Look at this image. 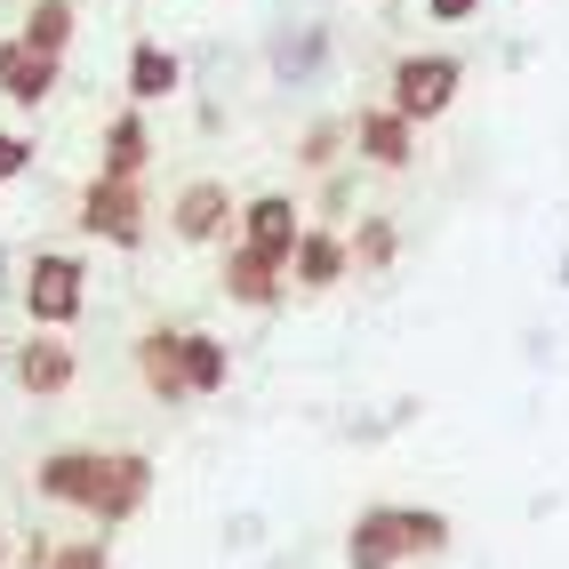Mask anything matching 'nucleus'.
I'll return each instance as SVG.
<instances>
[{
	"instance_id": "f257e3e1",
	"label": "nucleus",
	"mask_w": 569,
	"mask_h": 569,
	"mask_svg": "<svg viewBox=\"0 0 569 569\" xmlns=\"http://www.w3.org/2000/svg\"><path fill=\"white\" fill-rule=\"evenodd\" d=\"M32 489H41L49 506H72L97 529H112V521L144 513V498H153V458H144V449H49V458L32 466Z\"/></svg>"
},
{
	"instance_id": "f03ea898",
	"label": "nucleus",
	"mask_w": 569,
	"mask_h": 569,
	"mask_svg": "<svg viewBox=\"0 0 569 569\" xmlns=\"http://www.w3.org/2000/svg\"><path fill=\"white\" fill-rule=\"evenodd\" d=\"M458 89H466V64L449 57V49H417V57H401V64L386 72V104L401 112L409 129L441 121V112L458 104Z\"/></svg>"
},
{
	"instance_id": "7ed1b4c3",
	"label": "nucleus",
	"mask_w": 569,
	"mask_h": 569,
	"mask_svg": "<svg viewBox=\"0 0 569 569\" xmlns=\"http://www.w3.org/2000/svg\"><path fill=\"white\" fill-rule=\"evenodd\" d=\"M89 264L72 257V249H32V264H24V313H32V329H72L81 321V306H89Z\"/></svg>"
},
{
	"instance_id": "20e7f679",
	"label": "nucleus",
	"mask_w": 569,
	"mask_h": 569,
	"mask_svg": "<svg viewBox=\"0 0 569 569\" xmlns=\"http://www.w3.org/2000/svg\"><path fill=\"white\" fill-rule=\"evenodd\" d=\"M153 209H144V184H112V177H89L81 184V233H97V241H112V249H144V233H153V224H144Z\"/></svg>"
},
{
	"instance_id": "39448f33",
	"label": "nucleus",
	"mask_w": 569,
	"mask_h": 569,
	"mask_svg": "<svg viewBox=\"0 0 569 569\" xmlns=\"http://www.w3.org/2000/svg\"><path fill=\"white\" fill-rule=\"evenodd\" d=\"M169 224H177V241L217 249V241L241 224V201H233V184H224V177H184L177 201H169Z\"/></svg>"
},
{
	"instance_id": "423d86ee",
	"label": "nucleus",
	"mask_w": 569,
	"mask_h": 569,
	"mask_svg": "<svg viewBox=\"0 0 569 569\" xmlns=\"http://www.w3.org/2000/svg\"><path fill=\"white\" fill-rule=\"evenodd\" d=\"M9 369H17V386L32 401H57V393H72V377H81V353L64 346V329H32L24 346H9Z\"/></svg>"
},
{
	"instance_id": "0eeeda50",
	"label": "nucleus",
	"mask_w": 569,
	"mask_h": 569,
	"mask_svg": "<svg viewBox=\"0 0 569 569\" xmlns=\"http://www.w3.org/2000/svg\"><path fill=\"white\" fill-rule=\"evenodd\" d=\"M346 137H353V153H361L369 169H386V177H401V169L417 161V129L401 121L393 104H361L353 121H346Z\"/></svg>"
},
{
	"instance_id": "6e6552de",
	"label": "nucleus",
	"mask_w": 569,
	"mask_h": 569,
	"mask_svg": "<svg viewBox=\"0 0 569 569\" xmlns=\"http://www.w3.org/2000/svg\"><path fill=\"white\" fill-rule=\"evenodd\" d=\"M224 297H233V306H249V313H273L281 306V289H289V264L281 257H257V249H224Z\"/></svg>"
},
{
	"instance_id": "1a4fd4ad",
	"label": "nucleus",
	"mask_w": 569,
	"mask_h": 569,
	"mask_svg": "<svg viewBox=\"0 0 569 569\" xmlns=\"http://www.w3.org/2000/svg\"><path fill=\"white\" fill-rule=\"evenodd\" d=\"M297 233H306V209H297L289 193H257V201H241V249L281 257V264H289Z\"/></svg>"
},
{
	"instance_id": "9d476101",
	"label": "nucleus",
	"mask_w": 569,
	"mask_h": 569,
	"mask_svg": "<svg viewBox=\"0 0 569 569\" xmlns=\"http://www.w3.org/2000/svg\"><path fill=\"white\" fill-rule=\"evenodd\" d=\"M129 361H137V386L153 401H193L184 393V329H144L129 346Z\"/></svg>"
},
{
	"instance_id": "9b49d317",
	"label": "nucleus",
	"mask_w": 569,
	"mask_h": 569,
	"mask_svg": "<svg viewBox=\"0 0 569 569\" xmlns=\"http://www.w3.org/2000/svg\"><path fill=\"white\" fill-rule=\"evenodd\" d=\"M64 81V57H41V49H24V41H0V97L9 104H49Z\"/></svg>"
},
{
	"instance_id": "f8f14e48",
	"label": "nucleus",
	"mask_w": 569,
	"mask_h": 569,
	"mask_svg": "<svg viewBox=\"0 0 569 569\" xmlns=\"http://www.w3.org/2000/svg\"><path fill=\"white\" fill-rule=\"evenodd\" d=\"M144 161H153V129H144V112H137V104H121V112L104 121V161H97V177L137 184V177H144Z\"/></svg>"
},
{
	"instance_id": "ddd939ff",
	"label": "nucleus",
	"mask_w": 569,
	"mask_h": 569,
	"mask_svg": "<svg viewBox=\"0 0 569 569\" xmlns=\"http://www.w3.org/2000/svg\"><path fill=\"white\" fill-rule=\"evenodd\" d=\"M393 561H409V553H401V506L353 513V529H346V569H393Z\"/></svg>"
},
{
	"instance_id": "4468645a",
	"label": "nucleus",
	"mask_w": 569,
	"mask_h": 569,
	"mask_svg": "<svg viewBox=\"0 0 569 569\" xmlns=\"http://www.w3.org/2000/svg\"><path fill=\"white\" fill-rule=\"evenodd\" d=\"M353 264H346V233H297V249H289V281L306 289V297H321V289H337Z\"/></svg>"
},
{
	"instance_id": "2eb2a0df",
	"label": "nucleus",
	"mask_w": 569,
	"mask_h": 569,
	"mask_svg": "<svg viewBox=\"0 0 569 569\" xmlns=\"http://www.w3.org/2000/svg\"><path fill=\"white\" fill-rule=\"evenodd\" d=\"M184 89V64H177V49H161V41H137L129 49V104L144 112V104H161V97H177Z\"/></svg>"
},
{
	"instance_id": "dca6fc26",
	"label": "nucleus",
	"mask_w": 569,
	"mask_h": 569,
	"mask_svg": "<svg viewBox=\"0 0 569 569\" xmlns=\"http://www.w3.org/2000/svg\"><path fill=\"white\" fill-rule=\"evenodd\" d=\"M224 377H233V353L217 346L209 329H184V393H224Z\"/></svg>"
},
{
	"instance_id": "f3484780",
	"label": "nucleus",
	"mask_w": 569,
	"mask_h": 569,
	"mask_svg": "<svg viewBox=\"0 0 569 569\" xmlns=\"http://www.w3.org/2000/svg\"><path fill=\"white\" fill-rule=\"evenodd\" d=\"M72 24H81V9H72V0H32L17 41L41 49V57H64V49H72Z\"/></svg>"
},
{
	"instance_id": "a211bd4d",
	"label": "nucleus",
	"mask_w": 569,
	"mask_h": 569,
	"mask_svg": "<svg viewBox=\"0 0 569 569\" xmlns=\"http://www.w3.org/2000/svg\"><path fill=\"white\" fill-rule=\"evenodd\" d=\"M393 249H401L393 217H361V233L346 241V264H353V273H386V264H393Z\"/></svg>"
},
{
	"instance_id": "6ab92c4d",
	"label": "nucleus",
	"mask_w": 569,
	"mask_h": 569,
	"mask_svg": "<svg viewBox=\"0 0 569 569\" xmlns=\"http://www.w3.org/2000/svg\"><path fill=\"white\" fill-rule=\"evenodd\" d=\"M441 546H449V513L401 506V553H441Z\"/></svg>"
},
{
	"instance_id": "aec40b11",
	"label": "nucleus",
	"mask_w": 569,
	"mask_h": 569,
	"mask_svg": "<svg viewBox=\"0 0 569 569\" xmlns=\"http://www.w3.org/2000/svg\"><path fill=\"white\" fill-rule=\"evenodd\" d=\"M49 569H112V553H104V538H64L49 553Z\"/></svg>"
},
{
	"instance_id": "412c9836",
	"label": "nucleus",
	"mask_w": 569,
	"mask_h": 569,
	"mask_svg": "<svg viewBox=\"0 0 569 569\" xmlns=\"http://www.w3.org/2000/svg\"><path fill=\"white\" fill-rule=\"evenodd\" d=\"M337 137H346V121H313V129H306V153H297V161H306V169H329V161H337Z\"/></svg>"
},
{
	"instance_id": "4be33fe9",
	"label": "nucleus",
	"mask_w": 569,
	"mask_h": 569,
	"mask_svg": "<svg viewBox=\"0 0 569 569\" xmlns=\"http://www.w3.org/2000/svg\"><path fill=\"white\" fill-rule=\"evenodd\" d=\"M32 169V137H17V129H0V184H17Z\"/></svg>"
},
{
	"instance_id": "5701e85b",
	"label": "nucleus",
	"mask_w": 569,
	"mask_h": 569,
	"mask_svg": "<svg viewBox=\"0 0 569 569\" xmlns=\"http://www.w3.org/2000/svg\"><path fill=\"white\" fill-rule=\"evenodd\" d=\"M473 9H481V0H426V17H433V24H466Z\"/></svg>"
},
{
	"instance_id": "b1692460",
	"label": "nucleus",
	"mask_w": 569,
	"mask_h": 569,
	"mask_svg": "<svg viewBox=\"0 0 569 569\" xmlns=\"http://www.w3.org/2000/svg\"><path fill=\"white\" fill-rule=\"evenodd\" d=\"M9 553H17V538H9V529H0V569H9Z\"/></svg>"
},
{
	"instance_id": "393cba45",
	"label": "nucleus",
	"mask_w": 569,
	"mask_h": 569,
	"mask_svg": "<svg viewBox=\"0 0 569 569\" xmlns=\"http://www.w3.org/2000/svg\"><path fill=\"white\" fill-rule=\"evenodd\" d=\"M0 369H9V346H0Z\"/></svg>"
},
{
	"instance_id": "a878e982",
	"label": "nucleus",
	"mask_w": 569,
	"mask_h": 569,
	"mask_svg": "<svg viewBox=\"0 0 569 569\" xmlns=\"http://www.w3.org/2000/svg\"><path fill=\"white\" fill-rule=\"evenodd\" d=\"M0 264H9V257H0ZM0 289H9V281H0Z\"/></svg>"
}]
</instances>
